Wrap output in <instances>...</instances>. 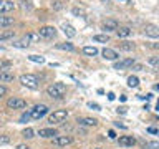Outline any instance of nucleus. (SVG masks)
I'll return each mask as SVG.
<instances>
[{
    "label": "nucleus",
    "mask_w": 159,
    "mask_h": 149,
    "mask_svg": "<svg viewBox=\"0 0 159 149\" xmlns=\"http://www.w3.org/2000/svg\"><path fill=\"white\" fill-rule=\"evenodd\" d=\"M73 142V138L71 136H55L53 138V144L58 147H66L68 144Z\"/></svg>",
    "instance_id": "7"
},
{
    "label": "nucleus",
    "mask_w": 159,
    "mask_h": 149,
    "mask_svg": "<svg viewBox=\"0 0 159 149\" xmlns=\"http://www.w3.org/2000/svg\"><path fill=\"white\" fill-rule=\"evenodd\" d=\"M138 84H139V78H138V76H129V78H128V86L136 88Z\"/></svg>",
    "instance_id": "25"
},
{
    "label": "nucleus",
    "mask_w": 159,
    "mask_h": 149,
    "mask_svg": "<svg viewBox=\"0 0 159 149\" xmlns=\"http://www.w3.org/2000/svg\"><path fill=\"white\" fill-rule=\"evenodd\" d=\"M78 124H81V126H96L98 121L94 118H78Z\"/></svg>",
    "instance_id": "17"
},
{
    "label": "nucleus",
    "mask_w": 159,
    "mask_h": 149,
    "mask_svg": "<svg viewBox=\"0 0 159 149\" xmlns=\"http://www.w3.org/2000/svg\"><path fill=\"white\" fill-rule=\"evenodd\" d=\"M119 48L124 50V52H131V50H134V43H131V42H123V43H119Z\"/></svg>",
    "instance_id": "23"
},
{
    "label": "nucleus",
    "mask_w": 159,
    "mask_h": 149,
    "mask_svg": "<svg viewBox=\"0 0 159 149\" xmlns=\"http://www.w3.org/2000/svg\"><path fill=\"white\" fill-rule=\"evenodd\" d=\"M108 136H109V138H111V139H114V138H116V133H114V131H113V129H111V131H109V133H108Z\"/></svg>",
    "instance_id": "40"
},
{
    "label": "nucleus",
    "mask_w": 159,
    "mask_h": 149,
    "mask_svg": "<svg viewBox=\"0 0 159 149\" xmlns=\"http://www.w3.org/2000/svg\"><path fill=\"white\" fill-rule=\"evenodd\" d=\"M119 27L116 20H113V18H108V20H104L103 22V30L104 32H113V30H116Z\"/></svg>",
    "instance_id": "11"
},
{
    "label": "nucleus",
    "mask_w": 159,
    "mask_h": 149,
    "mask_svg": "<svg viewBox=\"0 0 159 149\" xmlns=\"http://www.w3.org/2000/svg\"><path fill=\"white\" fill-rule=\"evenodd\" d=\"M73 15H84V12L80 8H73Z\"/></svg>",
    "instance_id": "35"
},
{
    "label": "nucleus",
    "mask_w": 159,
    "mask_h": 149,
    "mask_svg": "<svg viewBox=\"0 0 159 149\" xmlns=\"http://www.w3.org/2000/svg\"><path fill=\"white\" fill-rule=\"evenodd\" d=\"M15 74L8 70H0V83H8V81H13Z\"/></svg>",
    "instance_id": "13"
},
{
    "label": "nucleus",
    "mask_w": 159,
    "mask_h": 149,
    "mask_svg": "<svg viewBox=\"0 0 159 149\" xmlns=\"http://www.w3.org/2000/svg\"><path fill=\"white\" fill-rule=\"evenodd\" d=\"M30 45V40H28V37H23L20 42H15L13 43V47H17V48H27Z\"/></svg>",
    "instance_id": "21"
},
{
    "label": "nucleus",
    "mask_w": 159,
    "mask_h": 149,
    "mask_svg": "<svg viewBox=\"0 0 159 149\" xmlns=\"http://www.w3.org/2000/svg\"><path fill=\"white\" fill-rule=\"evenodd\" d=\"M66 118H68V111H66V109H58V111H53L52 114H50L48 123L58 124V123H63Z\"/></svg>",
    "instance_id": "4"
},
{
    "label": "nucleus",
    "mask_w": 159,
    "mask_h": 149,
    "mask_svg": "<svg viewBox=\"0 0 159 149\" xmlns=\"http://www.w3.org/2000/svg\"><path fill=\"white\" fill-rule=\"evenodd\" d=\"M20 3H22V8H23V10H25V8H27V10L30 8V5H28V2H25V0H22V2H20Z\"/></svg>",
    "instance_id": "37"
},
{
    "label": "nucleus",
    "mask_w": 159,
    "mask_h": 149,
    "mask_svg": "<svg viewBox=\"0 0 159 149\" xmlns=\"http://www.w3.org/2000/svg\"><path fill=\"white\" fill-rule=\"evenodd\" d=\"M33 134H35V133H33V129H32V128H25L23 131H22V136H23V138H27V139H32V138H33Z\"/></svg>",
    "instance_id": "26"
},
{
    "label": "nucleus",
    "mask_w": 159,
    "mask_h": 149,
    "mask_svg": "<svg viewBox=\"0 0 159 149\" xmlns=\"http://www.w3.org/2000/svg\"><path fill=\"white\" fill-rule=\"evenodd\" d=\"M38 136L40 138H55V136H58V133H57V129H53V128H47V129H40Z\"/></svg>",
    "instance_id": "15"
},
{
    "label": "nucleus",
    "mask_w": 159,
    "mask_h": 149,
    "mask_svg": "<svg viewBox=\"0 0 159 149\" xmlns=\"http://www.w3.org/2000/svg\"><path fill=\"white\" fill-rule=\"evenodd\" d=\"M48 106L47 104H37V106H33L32 109L28 111V114H30V119H42L45 114L48 113Z\"/></svg>",
    "instance_id": "3"
},
{
    "label": "nucleus",
    "mask_w": 159,
    "mask_h": 149,
    "mask_svg": "<svg viewBox=\"0 0 159 149\" xmlns=\"http://www.w3.org/2000/svg\"><path fill=\"white\" fill-rule=\"evenodd\" d=\"M101 55H103L104 60H116L119 56V55L114 52V50H111V48H104L103 52H101Z\"/></svg>",
    "instance_id": "16"
},
{
    "label": "nucleus",
    "mask_w": 159,
    "mask_h": 149,
    "mask_svg": "<svg viewBox=\"0 0 159 149\" xmlns=\"http://www.w3.org/2000/svg\"><path fill=\"white\" fill-rule=\"evenodd\" d=\"M133 65H134L133 58H124V60H119V61L114 63V70H126V68H131Z\"/></svg>",
    "instance_id": "8"
},
{
    "label": "nucleus",
    "mask_w": 159,
    "mask_h": 149,
    "mask_svg": "<svg viewBox=\"0 0 159 149\" xmlns=\"http://www.w3.org/2000/svg\"><path fill=\"white\" fill-rule=\"evenodd\" d=\"M57 48L58 50H68V52H73V50H75V47L71 43H58Z\"/></svg>",
    "instance_id": "24"
},
{
    "label": "nucleus",
    "mask_w": 159,
    "mask_h": 149,
    "mask_svg": "<svg viewBox=\"0 0 159 149\" xmlns=\"http://www.w3.org/2000/svg\"><path fill=\"white\" fill-rule=\"evenodd\" d=\"M83 53L88 55V56H96V55H98V48L96 47H84Z\"/></svg>",
    "instance_id": "20"
},
{
    "label": "nucleus",
    "mask_w": 159,
    "mask_h": 149,
    "mask_svg": "<svg viewBox=\"0 0 159 149\" xmlns=\"http://www.w3.org/2000/svg\"><path fill=\"white\" fill-rule=\"evenodd\" d=\"M13 8H15V3L12 0H0V15L12 12Z\"/></svg>",
    "instance_id": "9"
},
{
    "label": "nucleus",
    "mask_w": 159,
    "mask_h": 149,
    "mask_svg": "<svg viewBox=\"0 0 159 149\" xmlns=\"http://www.w3.org/2000/svg\"><path fill=\"white\" fill-rule=\"evenodd\" d=\"M114 126H116V128H123V129H126V126H124V124H121V123H114Z\"/></svg>",
    "instance_id": "42"
},
{
    "label": "nucleus",
    "mask_w": 159,
    "mask_h": 149,
    "mask_svg": "<svg viewBox=\"0 0 159 149\" xmlns=\"http://www.w3.org/2000/svg\"><path fill=\"white\" fill-rule=\"evenodd\" d=\"M88 106L93 109H99V104H96V103H88Z\"/></svg>",
    "instance_id": "38"
},
{
    "label": "nucleus",
    "mask_w": 159,
    "mask_h": 149,
    "mask_svg": "<svg viewBox=\"0 0 159 149\" xmlns=\"http://www.w3.org/2000/svg\"><path fill=\"white\" fill-rule=\"evenodd\" d=\"M52 7H53L55 10H60V8H61V0H53V2H52Z\"/></svg>",
    "instance_id": "31"
},
{
    "label": "nucleus",
    "mask_w": 159,
    "mask_h": 149,
    "mask_svg": "<svg viewBox=\"0 0 159 149\" xmlns=\"http://www.w3.org/2000/svg\"><path fill=\"white\" fill-rule=\"evenodd\" d=\"M20 83H22L23 86L30 88V89H37V88L40 86L38 78L35 76V74H30V73H27V74H22V76H20Z\"/></svg>",
    "instance_id": "2"
},
{
    "label": "nucleus",
    "mask_w": 159,
    "mask_h": 149,
    "mask_svg": "<svg viewBox=\"0 0 159 149\" xmlns=\"http://www.w3.org/2000/svg\"><path fill=\"white\" fill-rule=\"evenodd\" d=\"M47 93H48V96L53 98V99H61L65 94H66V84L53 83V84H50V86L47 88Z\"/></svg>",
    "instance_id": "1"
},
{
    "label": "nucleus",
    "mask_w": 159,
    "mask_h": 149,
    "mask_svg": "<svg viewBox=\"0 0 159 149\" xmlns=\"http://www.w3.org/2000/svg\"><path fill=\"white\" fill-rule=\"evenodd\" d=\"M3 94H7V88H5L3 84L0 83V96H3Z\"/></svg>",
    "instance_id": "34"
},
{
    "label": "nucleus",
    "mask_w": 159,
    "mask_h": 149,
    "mask_svg": "<svg viewBox=\"0 0 159 149\" xmlns=\"http://www.w3.org/2000/svg\"><path fill=\"white\" fill-rule=\"evenodd\" d=\"M61 30H63V33L66 35L68 38L76 37V30H75L73 25H70V23H63V25H61Z\"/></svg>",
    "instance_id": "14"
},
{
    "label": "nucleus",
    "mask_w": 159,
    "mask_h": 149,
    "mask_svg": "<svg viewBox=\"0 0 159 149\" xmlns=\"http://www.w3.org/2000/svg\"><path fill=\"white\" fill-rule=\"evenodd\" d=\"M148 133H151V134H157V128H148Z\"/></svg>",
    "instance_id": "36"
},
{
    "label": "nucleus",
    "mask_w": 159,
    "mask_h": 149,
    "mask_svg": "<svg viewBox=\"0 0 159 149\" xmlns=\"http://www.w3.org/2000/svg\"><path fill=\"white\" fill-rule=\"evenodd\" d=\"M28 119H30V114H28V113H25V114H22V118H20V121H22V123H25V121H28Z\"/></svg>",
    "instance_id": "33"
},
{
    "label": "nucleus",
    "mask_w": 159,
    "mask_h": 149,
    "mask_svg": "<svg viewBox=\"0 0 159 149\" xmlns=\"http://www.w3.org/2000/svg\"><path fill=\"white\" fill-rule=\"evenodd\" d=\"M116 33H118V37L126 38V37H129V35L133 33V30L129 28V27H118V28H116Z\"/></svg>",
    "instance_id": "18"
},
{
    "label": "nucleus",
    "mask_w": 159,
    "mask_h": 149,
    "mask_svg": "<svg viewBox=\"0 0 159 149\" xmlns=\"http://www.w3.org/2000/svg\"><path fill=\"white\" fill-rule=\"evenodd\" d=\"M55 35H57V28L55 27H42L38 30V37L40 38H45V40H52L55 38Z\"/></svg>",
    "instance_id": "5"
},
{
    "label": "nucleus",
    "mask_w": 159,
    "mask_h": 149,
    "mask_svg": "<svg viewBox=\"0 0 159 149\" xmlns=\"http://www.w3.org/2000/svg\"><path fill=\"white\" fill-rule=\"evenodd\" d=\"M109 40L108 35H94V42H99V43H106Z\"/></svg>",
    "instance_id": "28"
},
{
    "label": "nucleus",
    "mask_w": 159,
    "mask_h": 149,
    "mask_svg": "<svg viewBox=\"0 0 159 149\" xmlns=\"http://www.w3.org/2000/svg\"><path fill=\"white\" fill-rule=\"evenodd\" d=\"M28 60H30V61H33V63H45V58L38 56V55H30Z\"/></svg>",
    "instance_id": "27"
},
{
    "label": "nucleus",
    "mask_w": 159,
    "mask_h": 149,
    "mask_svg": "<svg viewBox=\"0 0 159 149\" xmlns=\"http://www.w3.org/2000/svg\"><path fill=\"white\" fill-rule=\"evenodd\" d=\"M148 147L149 149H159V142L157 141H151V142H148Z\"/></svg>",
    "instance_id": "32"
},
{
    "label": "nucleus",
    "mask_w": 159,
    "mask_h": 149,
    "mask_svg": "<svg viewBox=\"0 0 159 149\" xmlns=\"http://www.w3.org/2000/svg\"><path fill=\"white\" fill-rule=\"evenodd\" d=\"M119 146H128V147H133L134 144H136V139H134L133 136H121L118 139Z\"/></svg>",
    "instance_id": "12"
},
{
    "label": "nucleus",
    "mask_w": 159,
    "mask_h": 149,
    "mask_svg": "<svg viewBox=\"0 0 159 149\" xmlns=\"http://www.w3.org/2000/svg\"><path fill=\"white\" fill-rule=\"evenodd\" d=\"M108 99H109V101H113V99H114V94H113V93H108Z\"/></svg>",
    "instance_id": "43"
},
{
    "label": "nucleus",
    "mask_w": 159,
    "mask_h": 149,
    "mask_svg": "<svg viewBox=\"0 0 159 149\" xmlns=\"http://www.w3.org/2000/svg\"><path fill=\"white\" fill-rule=\"evenodd\" d=\"M118 113H121V114H124V113H126V108H124V106H121V108H118Z\"/></svg>",
    "instance_id": "41"
},
{
    "label": "nucleus",
    "mask_w": 159,
    "mask_h": 149,
    "mask_svg": "<svg viewBox=\"0 0 159 149\" xmlns=\"http://www.w3.org/2000/svg\"><path fill=\"white\" fill-rule=\"evenodd\" d=\"M96 149H99V147H96Z\"/></svg>",
    "instance_id": "44"
},
{
    "label": "nucleus",
    "mask_w": 159,
    "mask_h": 149,
    "mask_svg": "<svg viewBox=\"0 0 159 149\" xmlns=\"http://www.w3.org/2000/svg\"><path fill=\"white\" fill-rule=\"evenodd\" d=\"M144 33H146L148 37H151V38H157L159 37V28L152 23H148L146 27H144Z\"/></svg>",
    "instance_id": "10"
},
{
    "label": "nucleus",
    "mask_w": 159,
    "mask_h": 149,
    "mask_svg": "<svg viewBox=\"0 0 159 149\" xmlns=\"http://www.w3.org/2000/svg\"><path fill=\"white\" fill-rule=\"evenodd\" d=\"M8 142H10V136L2 134V136H0V146H2V144H8Z\"/></svg>",
    "instance_id": "29"
},
{
    "label": "nucleus",
    "mask_w": 159,
    "mask_h": 149,
    "mask_svg": "<svg viewBox=\"0 0 159 149\" xmlns=\"http://www.w3.org/2000/svg\"><path fill=\"white\" fill-rule=\"evenodd\" d=\"M15 18L13 17H7V15H0V27H10L13 25Z\"/></svg>",
    "instance_id": "19"
},
{
    "label": "nucleus",
    "mask_w": 159,
    "mask_h": 149,
    "mask_svg": "<svg viewBox=\"0 0 159 149\" xmlns=\"http://www.w3.org/2000/svg\"><path fill=\"white\" fill-rule=\"evenodd\" d=\"M13 35H15L13 30H5V32H0V40H10L13 38Z\"/></svg>",
    "instance_id": "22"
},
{
    "label": "nucleus",
    "mask_w": 159,
    "mask_h": 149,
    "mask_svg": "<svg viewBox=\"0 0 159 149\" xmlns=\"http://www.w3.org/2000/svg\"><path fill=\"white\" fill-rule=\"evenodd\" d=\"M7 106L10 109H23L25 106H27V101L22 98H10L7 101Z\"/></svg>",
    "instance_id": "6"
},
{
    "label": "nucleus",
    "mask_w": 159,
    "mask_h": 149,
    "mask_svg": "<svg viewBox=\"0 0 159 149\" xmlns=\"http://www.w3.org/2000/svg\"><path fill=\"white\" fill-rule=\"evenodd\" d=\"M17 149H32L30 146H27V144H18L17 146Z\"/></svg>",
    "instance_id": "39"
},
{
    "label": "nucleus",
    "mask_w": 159,
    "mask_h": 149,
    "mask_svg": "<svg viewBox=\"0 0 159 149\" xmlns=\"http://www.w3.org/2000/svg\"><path fill=\"white\" fill-rule=\"evenodd\" d=\"M149 65H152L154 68H157V66H159V58H157V56H152V58H149Z\"/></svg>",
    "instance_id": "30"
}]
</instances>
